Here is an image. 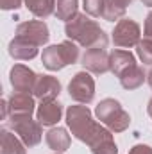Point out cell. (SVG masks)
<instances>
[{
  "label": "cell",
  "mask_w": 152,
  "mask_h": 154,
  "mask_svg": "<svg viewBox=\"0 0 152 154\" xmlns=\"http://www.w3.org/2000/svg\"><path fill=\"white\" fill-rule=\"evenodd\" d=\"M65 32L68 39L75 41L84 48H108L109 43L104 29L86 13H77L72 20H68L65 25Z\"/></svg>",
  "instance_id": "6da1fadb"
},
{
  "label": "cell",
  "mask_w": 152,
  "mask_h": 154,
  "mask_svg": "<svg viewBox=\"0 0 152 154\" xmlns=\"http://www.w3.org/2000/svg\"><path fill=\"white\" fill-rule=\"evenodd\" d=\"M79 57H81L79 45L72 39H65L59 45H50L43 48V54H41L43 66L50 72H57L68 65H75Z\"/></svg>",
  "instance_id": "7a4b0ae2"
},
{
  "label": "cell",
  "mask_w": 152,
  "mask_h": 154,
  "mask_svg": "<svg viewBox=\"0 0 152 154\" xmlns=\"http://www.w3.org/2000/svg\"><path fill=\"white\" fill-rule=\"evenodd\" d=\"M66 124H68V129L72 131V136L82 143H88V140L91 138V134L99 125L93 120V115L86 104L70 106L66 109Z\"/></svg>",
  "instance_id": "3957f363"
},
{
  "label": "cell",
  "mask_w": 152,
  "mask_h": 154,
  "mask_svg": "<svg viewBox=\"0 0 152 154\" xmlns=\"http://www.w3.org/2000/svg\"><path fill=\"white\" fill-rule=\"evenodd\" d=\"M95 115L100 120L102 125H106L113 133H122L129 127L131 116L129 113L122 108V104L114 99H104L97 104Z\"/></svg>",
  "instance_id": "277c9868"
},
{
  "label": "cell",
  "mask_w": 152,
  "mask_h": 154,
  "mask_svg": "<svg viewBox=\"0 0 152 154\" xmlns=\"http://www.w3.org/2000/svg\"><path fill=\"white\" fill-rule=\"evenodd\" d=\"M7 122L13 133L18 134V138L27 147H36L41 142V136H43L41 124L38 120H34L31 115H9Z\"/></svg>",
  "instance_id": "5b68a950"
},
{
  "label": "cell",
  "mask_w": 152,
  "mask_h": 154,
  "mask_svg": "<svg viewBox=\"0 0 152 154\" xmlns=\"http://www.w3.org/2000/svg\"><path fill=\"white\" fill-rule=\"evenodd\" d=\"M68 93L79 104H90L95 97V79L88 70L77 72L68 82Z\"/></svg>",
  "instance_id": "8992f818"
},
{
  "label": "cell",
  "mask_w": 152,
  "mask_h": 154,
  "mask_svg": "<svg viewBox=\"0 0 152 154\" xmlns=\"http://www.w3.org/2000/svg\"><path fill=\"white\" fill-rule=\"evenodd\" d=\"M140 36H141V29L131 18L118 20V23L114 25V29H113V43H114V47H118V48L136 47L141 41Z\"/></svg>",
  "instance_id": "52a82bcc"
},
{
  "label": "cell",
  "mask_w": 152,
  "mask_h": 154,
  "mask_svg": "<svg viewBox=\"0 0 152 154\" xmlns=\"http://www.w3.org/2000/svg\"><path fill=\"white\" fill-rule=\"evenodd\" d=\"M16 36L18 38H23L38 47H43L48 43V38H50V31L47 27L45 22L41 20H29V22H22L18 23L16 27Z\"/></svg>",
  "instance_id": "ba28073f"
},
{
  "label": "cell",
  "mask_w": 152,
  "mask_h": 154,
  "mask_svg": "<svg viewBox=\"0 0 152 154\" xmlns=\"http://www.w3.org/2000/svg\"><path fill=\"white\" fill-rule=\"evenodd\" d=\"M93 154H118V147L114 143L113 131H109L106 125L99 124L95 133L91 134V138L86 143Z\"/></svg>",
  "instance_id": "9c48e42d"
},
{
  "label": "cell",
  "mask_w": 152,
  "mask_h": 154,
  "mask_svg": "<svg viewBox=\"0 0 152 154\" xmlns=\"http://www.w3.org/2000/svg\"><path fill=\"white\" fill-rule=\"evenodd\" d=\"M81 65L97 75L109 72V52L106 48H86L81 56Z\"/></svg>",
  "instance_id": "30bf717a"
},
{
  "label": "cell",
  "mask_w": 152,
  "mask_h": 154,
  "mask_svg": "<svg viewBox=\"0 0 152 154\" xmlns=\"http://www.w3.org/2000/svg\"><path fill=\"white\" fill-rule=\"evenodd\" d=\"M36 79H38V74H34V70H31L25 65H14L9 72V81L14 91L32 93Z\"/></svg>",
  "instance_id": "8fae6325"
},
{
  "label": "cell",
  "mask_w": 152,
  "mask_h": 154,
  "mask_svg": "<svg viewBox=\"0 0 152 154\" xmlns=\"http://www.w3.org/2000/svg\"><path fill=\"white\" fill-rule=\"evenodd\" d=\"M61 93V82L57 81V77L54 75H38L32 95L45 102V100H56V97Z\"/></svg>",
  "instance_id": "7c38bea8"
},
{
  "label": "cell",
  "mask_w": 152,
  "mask_h": 154,
  "mask_svg": "<svg viewBox=\"0 0 152 154\" xmlns=\"http://www.w3.org/2000/svg\"><path fill=\"white\" fill-rule=\"evenodd\" d=\"M38 48H39L38 45H34V43H31V41H27L23 38H18V36H14L9 41V56L16 61L34 59L38 56Z\"/></svg>",
  "instance_id": "4fadbf2b"
},
{
  "label": "cell",
  "mask_w": 152,
  "mask_h": 154,
  "mask_svg": "<svg viewBox=\"0 0 152 154\" xmlns=\"http://www.w3.org/2000/svg\"><path fill=\"white\" fill-rule=\"evenodd\" d=\"M63 115V104L57 100H45L36 109V116L41 125H56Z\"/></svg>",
  "instance_id": "5bb4252c"
},
{
  "label": "cell",
  "mask_w": 152,
  "mask_h": 154,
  "mask_svg": "<svg viewBox=\"0 0 152 154\" xmlns=\"http://www.w3.org/2000/svg\"><path fill=\"white\" fill-rule=\"evenodd\" d=\"M134 65H136V57L129 50L116 48L113 52H109V72L114 74L116 77H120L123 72H127Z\"/></svg>",
  "instance_id": "9a60e30c"
},
{
  "label": "cell",
  "mask_w": 152,
  "mask_h": 154,
  "mask_svg": "<svg viewBox=\"0 0 152 154\" xmlns=\"http://www.w3.org/2000/svg\"><path fill=\"white\" fill-rule=\"evenodd\" d=\"M7 102H9L11 115H32L36 109V102H34V97L31 93L14 91L7 99Z\"/></svg>",
  "instance_id": "2e32d148"
},
{
  "label": "cell",
  "mask_w": 152,
  "mask_h": 154,
  "mask_svg": "<svg viewBox=\"0 0 152 154\" xmlns=\"http://www.w3.org/2000/svg\"><path fill=\"white\" fill-rule=\"evenodd\" d=\"M45 142H47L48 149H52L54 152H65L70 149V143H72L70 134L63 127H52L45 134Z\"/></svg>",
  "instance_id": "e0dca14e"
},
{
  "label": "cell",
  "mask_w": 152,
  "mask_h": 154,
  "mask_svg": "<svg viewBox=\"0 0 152 154\" xmlns=\"http://www.w3.org/2000/svg\"><path fill=\"white\" fill-rule=\"evenodd\" d=\"M25 143L11 131H0V154H25Z\"/></svg>",
  "instance_id": "ac0fdd59"
},
{
  "label": "cell",
  "mask_w": 152,
  "mask_h": 154,
  "mask_svg": "<svg viewBox=\"0 0 152 154\" xmlns=\"http://www.w3.org/2000/svg\"><path fill=\"white\" fill-rule=\"evenodd\" d=\"M118 79H120V84H122L125 90H136V88H140V86L147 81V74L143 72L141 66L134 65V66H131L127 72H123Z\"/></svg>",
  "instance_id": "d6986e66"
},
{
  "label": "cell",
  "mask_w": 152,
  "mask_h": 154,
  "mask_svg": "<svg viewBox=\"0 0 152 154\" xmlns=\"http://www.w3.org/2000/svg\"><path fill=\"white\" fill-rule=\"evenodd\" d=\"M132 0H106L104 2V11H102V18L108 22H114V20H122L127 5Z\"/></svg>",
  "instance_id": "ffe728a7"
},
{
  "label": "cell",
  "mask_w": 152,
  "mask_h": 154,
  "mask_svg": "<svg viewBox=\"0 0 152 154\" xmlns=\"http://www.w3.org/2000/svg\"><path fill=\"white\" fill-rule=\"evenodd\" d=\"M23 4L36 18L41 20L56 13V0H23Z\"/></svg>",
  "instance_id": "44dd1931"
},
{
  "label": "cell",
  "mask_w": 152,
  "mask_h": 154,
  "mask_svg": "<svg viewBox=\"0 0 152 154\" xmlns=\"http://www.w3.org/2000/svg\"><path fill=\"white\" fill-rule=\"evenodd\" d=\"M79 0H56V16L57 20L68 22L77 14Z\"/></svg>",
  "instance_id": "7402d4cb"
},
{
  "label": "cell",
  "mask_w": 152,
  "mask_h": 154,
  "mask_svg": "<svg viewBox=\"0 0 152 154\" xmlns=\"http://www.w3.org/2000/svg\"><path fill=\"white\" fill-rule=\"evenodd\" d=\"M136 54H138V57L141 59L143 65H150L152 66V39L149 38L141 39L136 45Z\"/></svg>",
  "instance_id": "603a6c76"
},
{
  "label": "cell",
  "mask_w": 152,
  "mask_h": 154,
  "mask_svg": "<svg viewBox=\"0 0 152 154\" xmlns=\"http://www.w3.org/2000/svg\"><path fill=\"white\" fill-rule=\"evenodd\" d=\"M104 2L106 0H82V7L84 13L93 16V18H102V11H104Z\"/></svg>",
  "instance_id": "cb8c5ba5"
},
{
  "label": "cell",
  "mask_w": 152,
  "mask_h": 154,
  "mask_svg": "<svg viewBox=\"0 0 152 154\" xmlns=\"http://www.w3.org/2000/svg\"><path fill=\"white\" fill-rule=\"evenodd\" d=\"M129 154H152V147L145 145V143H138L129 151Z\"/></svg>",
  "instance_id": "d4e9b609"
},
{
  "label": "cell",
  "mask_w": 152,
  "mask_h": 154,
  "mask_svg": "<svg viewBox=\"0 0 152 154\" xmlns=\"http://www.w3.org/2000/svg\"><path fill=\"white\" fill-rule=\"evenodd\" d=\"M23 0H0V7L9 11V9H18Z\"/></svg>",
  "instance_id": "484cf974"
},
{
  "label": "cell",
  "mask_w": 152,
  "mask_h": 154,
  "mask_svg": "<svg viewBox=\"0 0 152 154\" xmlns=\"http://www.w3.org/2000/svg\"><path fill=\"white\" fill-rule=\"evenodd\" d=\"M143 34H145V38L152 39V11L147 14V18H145V27H143Z\"/></svg>",
  "instance_id": "4316f807"
},
{
  "label": "cell",
  "mask_w": 152,
  "mask_h": 154,
  "mask_svg": "<svg viewBox=\"0 0 152 154\" xmlns=\"http://www.w3.org/2000/svg\"><path fill=\"white\" fill-rule=\"evenodd\" d=\"M147 82H149V86L152 88V68L147 72Z\"/></svg>",
  "instance_id": "83f0119b"
},
{
  "label": "cell",
  "mask_w": 152,
  "mask_h": 154,
  "mask_svg": "<svg viewBox=\"0 0 152 154\" xmlns=\"http://www.w3.org/2000/svg\"><path fill=\"white\" fill-rule=\"evenodd\" d=\"M147 113H149V116L152 118V99L149 100V104H147Z\"/></svg>",
  "instance_id": "f1b7e54d"
},
{
  "label": "cell",
  "mask_w": 152,
  "mask_h": 154,
  "mask_svg": "<svg viewBox=\"0 0 152 154\" xmlns=\"http://www.w3.org/2000/svg\"><path fill=\"white\" fill-rule=\"evenodd\" d=\"M141 4H143V5H149V7H152V0H141Z\"/></svg>",
  "instance_id": "f546056e"
},
{
  "label": "cell",
  "mask_w": 152,
  "mask_h": 154,
  "mask_svg": "<svg viewBox=\"0 0 152 154\" xmlns=\"http://www.w3.org/2000/svg\"><path fill=\"white\" fill-rule=\"evenodd\" d=\"M54 154H61V152H54Z\"/></svg>",
  "instance_id": "4dcf8cb0"
}]
</instances>
